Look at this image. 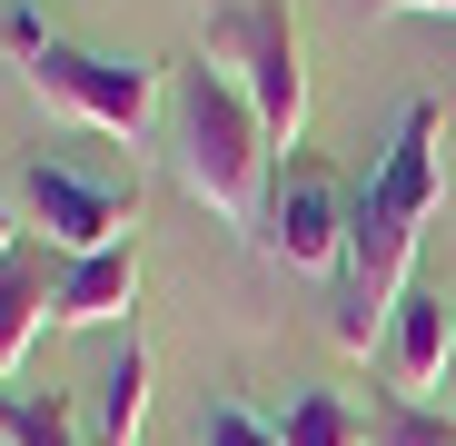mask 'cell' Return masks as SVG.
Returning <instances> with one entry per match:
<instances>
[{"label":"cell","mask_w":456,"mask_h":446,"mask_svg":"<svg viewBox=\"0 0 456 446\" xmlns=\"http://www.w3.org/2000/svg\"><path fill=\"white\" fill-rule=\"evenodd\" d=\"M446 169H436V100H407L397 149L377 159V179L347 199V268H338V347L387 337V318L407 308V268H417V218L436 208Z\"/></svg>","instance_id":"6da1fadb"},{"label":"cell","mask_w":456,"mask_h":446,"mask_svg":"<svg viewBox=\"0 0 456 446\" xmlns=\"http://www.w3.org/2000/svg\"><path fill=\"white\" fill-rule=\"evenodd\" d=\"M169 169L179 189L228 218V229H258L268 218V119L248 109V90L228 80V69H179V90H169Z\"/></svg>","instance_id":"7a4b0ae2"},{"label":"cell","mask_w":456,"mask_h":446,"mask_svg":"<svg viewBox=\"0 0 456 446\" xmlns=\"http://www.w3.org/2000/svg\"><path fill=\"white\" fill-rule=\"evenodd\" d=\"M208 69L248 90V109L268 119V139L297 149L308 129V50H297V0H208Z\"/></svg>","instance_id":"3957f363"},{"label":"cell","mask_w":456,"mask_h":446,"mask_svg":"<svg viewBox=\"0 0 456 446\" xmlns=\"http://www.w3.org/2000/svg\"><path fill=\"white\" fill-rule=\"evenodd\" d=\"M20 80H30L40 109H60L69 129H90V139H139L149 109H159V69H149V60L69 50V40H50L40 60H20Z\"/></svg>","instance_id":"277c9868"},{"label":"cell","mask_w":456,"mask_h":446,"mask_svg":"<svg viewBox=\"0 0 456 446\" xmlns=\"http://www.w3.org/2000/svg\"><path fill=\"white\" fill-rule=\"evenodd\" d=\"M258 248L297 278H338L347 268V199L318 179V169H288L268 189V218H258Z\"/></svg>","instance_id":"5b68a950"},{"label":"cell","mask_w":456,"mask_h":446,"mask_svg":"<svg viewBox=\"0 0 456 446\" xmlns=\"http://www.w3.org/2000/svg\"><path fill=\"white\" fill-rule=\"evenodd\" d=\"M20 199H30V218L50 229L60 258H100V248H119V229H129V199H119V189H90L80 169H60V159H30Z\"/></svg>","instance_id":"8992f818"},{"label":"cell","mask_w":456,"mask_h":446,"mask_svg":"<svg viewBox=\"0 0 456 446\" xmlns=\"http://www.w3.org/2000/svg\"><path fill=\"white\" fill-rule=\"evenodd\" d=\"M446 357H456V308H446V297H427V288H407V308L387 318V377H397V397L436 407Z\"/></svg>","instance_id":"52a82bcc"},{"label":"cell","mask_w":456,"mask_h":446,"mask_svg":"<svg viewBox=\"0 0 456 446\" xmlns=\"http://www.w3.org/2000/svg\"><path fill=\"white\" fill-rule=\"evenodd\" d=\"M139 308V248L119 239V248H100V258H69V278H60V308H50V328H119Z\"/></svg>","instance_id":"ba28073f"},{"label":"cell","mask_w":456,"mask_h":446,"mask_svg":"<svg viewBox=\"0 0 456 446\" xmlns=\"http://www.w3.org/2000/svg\"><path fill=\"white\" fill-rule=\"evenodd\" d=\"M60 288H50V258H0V377H20L30 337L50 328Z\"/></svg>","instance_id":"9c48e42d"},{"label":"cell","mask_w":456,"mask_h":446,"mask_svg":"<svg viewBox=\"0 0 456 446\" xmlns=\"http://www.w3.org/2000/svg\"><path fill=\"white\" fill-rule=\"evenodd\" d=\"M278 446H367V426L338 387H297L288 417H278Z\"/></svg>","instance_id":"30bf717a"},{"label":"cell","mask_w":456,"mask_h":446,"mask_svg":"<svg viewBox=\"0 0 456 446\" xmlns=\"http://www.w3.org/2000/svg\"><path fill=\"white\" fill-rule=\"evenodd\" d=\"M139 417H149V357L129 347L100 377V446H139Z\"/></svg>","instance_id":"8fae6325"},{"label":"cell","mask_w":456,"mask_h":446,"mask_svg":"<svg viewBox=\"0 0 456 446\" xmlns=\"http://www.w3.org/2000/svg\"><path fill=\"white\" fill-rule=\"evenodd\" d=\"M199 446H278V426H268L248 397H218V407L199 417Z\"/></svg>","instance_id":"7c38bea8"},{"label":"cell","mask_w":456,"mask_h":446,"mask_svg":"<svg viewBox=\"0 0 456 446\" xmlns=\"http://www.w3.org/2000/svg\"><path fill=\"white\" fill-rule=\"evenodd\" d=\"M0 436L11 446H80L60 407H30V397H0Z\"/></svg>","instance_id":"4fadbf2b"},{"label":"cell","mask_w":456,"mask_h":446,"mask_svg":"<svg viewBox=\"0 0 456 446\" xmlns=\"http://www.w3.org/2000/svg\"><path fill=\"white\" fill-rule=\"evenodd\" d=\"M367 446H456V417H436V407H387Z\"/></svg>","instance_id":"5bb4252c"},{"label":"cell","mask_w":456,"mask_h":446,"mask_svg":"<svg viewBox=\"0 0 456 446\" xmlns=\"http://www.w3.org/2000/svg\"><path fill=\"white\" fill-rule=\"evenodd\" d=\"M0 40H11L20 60H40V50H50V30H40V11H30V0H0Z\"/></svg>","instance_id":"9a60e30c"},{"label":"cell","mask_w":456,"mask_h":446,"mask_svg":"<svg viewBox=\"0 0 456 446\" xmlns=\"http://www.w3.org/2000/svg\"><path fill=\"white\" fill-rule=\"evenodd\" d=\"M377 20H456V0H367Z\"/></svg>","instance_id":"2e32d148"},{"label":"cell","mask_w":456,"mask_h":446,"mask_svg":"<svg viewBox=\"0 0 456 446\" xmlns=\"http://www.w3.org/2000/svg\"><path fill=\"white\" fill-rule=\"evenodd\" d=\"M436 417H456V357H446V387H436Z\"/></svg>","instance_id":"e0dca14e"},{"label":"cell","mask_w":456,"mask_h":446,"mask_svg":"<svg viewBox=\"0 0 456 446\" xmlns=\"http://www.w3.org/2000/svg\"><path fill=\"white\" fill-rule=\"evenodd\" d=\"M11 239H20V229H11V199H0V258H20V248H11Z\"/></svg>","instance_id":"ac0fdd59"},{"label":"cell","mask_w":456,"mask_h":446,"mask_svg":"<svg viewBox=\"0 0 456 446\" xmlns=\"http://www.w3.org/2000/svg\"><path fill=\"white\" fill-rule=\"evenodd\" d=\"M0 446H11V436H0Z\"/></svg>","instance_id":"d6986e66"}]
</instances>
